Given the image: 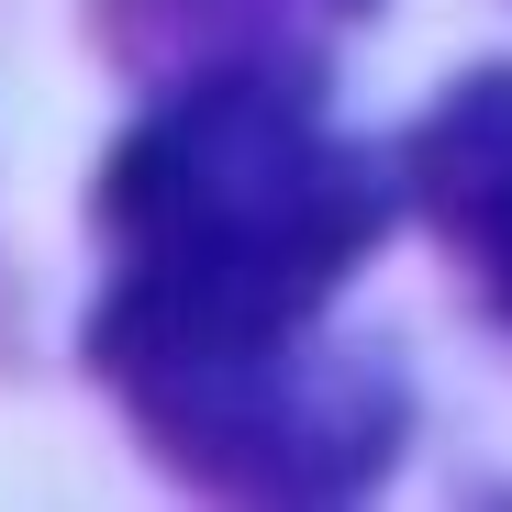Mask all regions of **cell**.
<instances>
[{"label": "cell", "mask_w": 512, "mask_h": 512, "mask_svg": "<svg viewBox=\"0 0 512 512\" xmlns=\"http://www.w3.org/2000/svg\"><path fill=\"white\" fill-rule=\"evenodd\" d=\"M401 201L435 223L446 268L479 290V312L512 323V67H468L401 134Z\"/></svg>", "instance_id": "277c9868"}, {"label": "cell", "mask_w": 512, "mask_h": 512, "mask_svg": "<svg viewBox=\"0 0 512 512\" xmlns=\"http://www.w3.org/2000/svg\"><path fill=\"white\" fill-rule=\"evenodd\" d=\"M379 0H90L101 56L134 90H190V78H323Z\"/></svg>", "instance_id": "3957f363"}, {"label": "cell", "mask_w": 512, "mask_h": 512, "mask_svg": "<svg viewBox=\"0 0 512 512\" xmlns=\"http://www.w3.org/2000/svg\"><path fill=\"white\" fill-rule=\"evenodd\" d=\"M401 167L334 134L323 78H190L145 90L101 156L90 223L112 290L90 301V368L145 346H290L390 234Z\"/></svg>", "instance_id": "6da1fadb"}, {"label": "cell", "mask_w": 512, "mask_h": 512, "mask_svg": "<svg viewBox=\"0 0 512 512\" xmlns=\"http://www.w3.org/2000/svg\"><path fill=\"white\" fill-rule=\"evenodd\" d=\"M101 379L156 435V457L190 468L201 490L334 501V490H368L401 446V379L368 357H334L323 334H290V346H145V357H101Z\"/></svg>", "instance_id": "7a4b0ae2"}]
</instances>
